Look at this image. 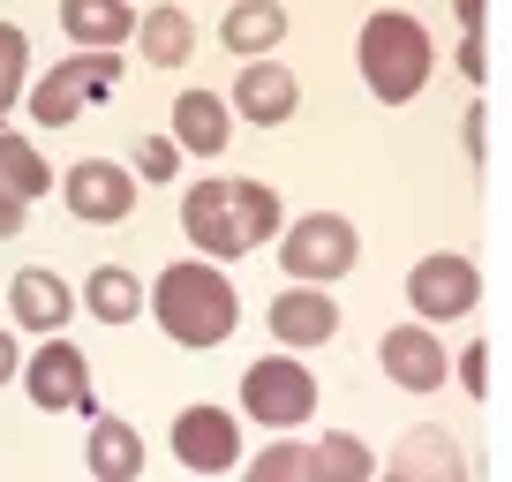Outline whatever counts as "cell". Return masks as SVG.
<instances>
[{"label": "cell", "mask_w": 512, "mask_h": 482, "mask_svg": "<svg viewBox=\"0 0 512 482\" xmlns=\"http://www.w3.org/2000/svg\"><path fill=\"white\" fill-rule=\"evenodd\" d=\"M181 234L204 249L211 264H234V257H249L256 241H272L279 234V196L264 189V181H196L189 196H181Z\"/></svg>", "instance_id": "6da1fadb"}, {"label": "cell", "mask_w": 512, "mask_h": 482, "mask_svg": "<svg viewBox=\"0 0 512 482\" xmlns=\"http://www.w3.org/2000/svg\"><path fill=\"white\" fill-rule=\"evenodd\" d=\"M144 309L159 317V332L174 339V347H219V339H234V324H241V294L226 287V272L211 257L166 264V272L151 279Z\"/></svg>", "instance_id": "7a4b0ae2"}, {"label": "cell", "mask_w": 512, "mask_h": 482, "mask_svg": "<svg viewBox=\"0 0 512 482\" xmlns=\"http://www.w3.org/2000/svg\"><path fill=\"white\" fill-rule=\"evenodd\" d=\"M354 61H362L369 98H384V106H407V98H422V83H430L437 46H430V31H422L407 8H377V16L362 23V46H354Z\"/></svg>", "instance_id": "3957f363"}, {"label": "cell", "mask_w": 512, "mask_h": 482, "mask_svg": "<svg viewBox=\"0 0 512 482\" xmlns=\"http://www.w3.org/2000/svg\"><path fill=\"white\" fill-rule=\"evenodd\" d=\"M279 257H287V279H309V287H324V279H347V272H354V257H362V234H354L339 211H309V219L287 226Z\"/></svg>", "instance_id": "277c9868"}, {"label": "cell", "mask_w": 512, "mask_h": 482, "mask_svg": "<svg viewBox=\"0 0 512 482\" xmlns=\"http://www.w3.org/2000/svg\"><path fill=\"white\" fill-rule=\"evenodd\" d=\"M241 407H249V422H264V430H294V422L317 415V377H309L302 362H287V354H264V362H249V377H241Z\"/></svg>", "instance_id": "5b68a950"}, {"label": "cell", "mask_w": 512, "mask_h": 482, "mask_svg": "<svg viewBox=\"0 0 512 482\" xmlns=\"http://www.w3.org/2000/svg\"><path fill=\"white\" fill-rule=\"evenodd\" d=\"M113 83H121V61L83 46L76 61H53V68H46V83L31 91V121H46V129H68V121H76L91 98H106Z\"/></svg>", "instance_id": "8992f818"}, {"label": "cell", "mask_w": 512, "mask_h": 482, "mask_svg": "<svg viewBox=\"0 0 512 482\" xmlns=\"http://www.w3.org/2000/svg\"><path fill=\"white\" fill-rule=\"evenodd\" d=\"M174 460L189 467V475H234L241 467V430L226 422V407L196 400L174 415Z\"/></svg>", "instance_id": "52a82bcc"}, {"label": "cell", "mask_w": 512, "mask_h": 482, "mask_svg": "<svg viewBox=\"0 0 512 482\" xmlns=\"http://www.w3.org/2000/svg\"><path fill=\"white\" fill-rule=\"evenodd\" d=\"M407 302H415L422 324H452V317H467V309L482 302V279H475L467 257H422L415 272H407Z\"/></svg>", "instance_id": "ba28073f"}, {"label": "cell", "mask_w": 512, "mask_h": 482, "mask_svg": "<svg viewBox=\"0 0 512 482\" xmlns=\"http://www.w3.org/2000/svg\"><path fill=\"white\" fill-rule=\"evenodd\" d=\"M23 392H31L38 407H83V415H98L91 407V362H83V347H68V339L46 332V347L23 362Z\"/></svg>", "instance_id": "9c48e42d"}, {"label": "cell", "mask_w": 512, "mask_h": 482, "mask_svg": "<svg viewBox=\"0 0 512 482\" xmlns=\"http://www.w3.org/2000/svg\"><path fill=\"white\" fill-rule=\"evenodd\" d=\"M61 196H68V211H76V219L121 226L128 211H136V174H128V166H113V159H83V166H68V174H61Z\"/></svg>", "instance_id": "30bf717a"}, {"label": "cell", "mask_w": 512, "mask_h": 482, "mask_svg": "<svg viewBox=\"0 0 512 482\" xmlns=\"http://www.w3.org/2000/svg\"><path fill=\"white\" fill-rule=\"evenodd\" d=\"M294 106H302V83H294L287 61H241L234 76V113L241 121H256V129H279V121H294Z\"/></svg>", "instance_id": "8fae6325"}, {"label": "cell", "mask_w": 512, "mask_h": 482, "mask_svg": "<svg viewBox=\"0 0 512 482\" xmlns=\"http://www.w3.org/2000/svg\"><path fill=\"white\" fill-rule=\"evenodd\" d=\"M377 362H384V377H392L400 392H437V385L452 377V354L437 347L422 324H392V332H384V347H377Z\"/></svg>", "instance_id": "7c38bea8"}, {"label": "cell", "mask_w": 512, "mask_h": 482, "mask_svg": "<svg viewBox=\"0 0 512 482\" xmlns=\"http://www.w3.org/2000/svg\"><path fill=\"white\" fill-rule=\"evenodd\" d=\"M264 324H272L279 347H324V339L339 332V302L324 287H309V279H294V287L264 309Z\"/></svg>", "instance_id": "4fadbf2b"}, {"label": "cell", "mask_w": 512, "mask_h": 482, "mask_svg": "<svg viewBox=\"0 0 512 482\" xmlns=\"http://www.w3.org/2000/svg\"><path fill=\"white\" fill-rule=\"evenodd\" d=\"M392 475H400V482H460L467 460H460V445H452L445 422H422L415 437H400V452H392Z\"/></svg>", "instance_id": "5bb4252c"}, {"label": "cell", "mask_w": 512, "mask_h": 482, "mask_svg": "<svg viewBox=\"0 0 512 482\" xmlns=\"http://www.w3.org/2000/svg\"><path fill=\"white\" fill-rule=\"evenodd\" d=\"M83 460H91V475H98V482H136V475H144V437H136V422H121V415H91Z\"/></svg>", "instance_id": "9a60e30c"}, {"label": "cell", "mask_w": 512, "mask_h": 482, "mask_svg": "<svg viewBox=\"0 0 512 482\" xmlns=\"http://www.w3.org/2000/svg\"><path fill=\"white\" fill-rule=\"evenodd\" d=\"M8 309H16V324H23V332H61V324H68V309H76V294H68L53 272H38V264H31V272H16V279H8Z\"/></svg>", "instance_id": "2e32d148"}, {"label": "cell", "mask_w": 512, "mask_h": 482, "mask_svg": "<svg viewBox=\"0 0 512 482\" xmlns=\"http://www.w3.org/2000/svg\"><path fill=\"white\" fill-rule=\"evenodd\" d=\"M61 31L91 53H113L121 38H136V8L128 0H61Z\"/></svg>", "instance_id": "e0dca14e"}, {"label": "cell", "mask_w": 512, "mask_h": 482, "mask_svg": "<svg viewBox=\"0 0 512 482\" xmlns=\"http://www.w3.org/2000/svg\"><path fill=\"white\" fill-rule=\"evenodd\" d=\"M226 98H211V91H181L174 98V144L181 151H196V159H226Z\"/></svg>", "instance_id": "ac0fdd59"}, {"label": "cell", "mask_w": 512, "mask_h": 482, "mask_svg": "<svg viewBox=\"0 0 512 482\" xmlns=\"http://www.w3.org/2000/svg\"><path fill=\"white\" fill-rule=\"evenodd\" d=\"M219 38H226V53L256 61V53H272L279 38H287V8H279V0H234L226 23H219Z\"/></svg>", "instance_id": "d6986e66"}, {"label": "cell", "mask_w": 512, "mask_h": 482, "mask_svg": "<svg viewBox=\"0 0 512 482\" xmlns=\"http://www.w3.org/2000/svg\"><path fill=\"white\" fill-rule=\"evenodd\" d=\"M136 46H144V61L181 68L196 53V23L181 16V8H151V16H136Z\"/></svg>", "instance_id": "ffe728a7"}, {"label": "cell", "mask_w": 512, "mask_h": 482, "mask_svg": "<svg viewBox=\"0 0 512 482\" xmlns=\"http://www.w3.org/2000/svg\"><path fill=\"white\" fill-rule=\"evenodd\" d=\"M369 475H377V452H369L362 437H347V430L317 437V452H309V482H369Z\"/></svg>", "instance_id": "44dd1931"}, {"label": "cell", "mask_w": 512, "mask_h": 482, "mask_svg": "<svg viewBox=\"0 0 512 482\" xmlns=\"http://www.w3.org/2000/svg\"><path fill=\"white\" fill-rule=\"evenodd\" d=\"M83 309H91L98 324H128L144 309V287H136V272H121V264H98L91 287H83Z\"/></svg>", "instance_id": "7402d4cb"}, {"label": "cell", "mask_w": 512, "mask_h": 482, "mask_svg": "<svg viewBox=\"0 0 512 482\" xmlns=\"http://www.w3.org/2000/svg\"><path fill=\"white\" fill-rule=\"evenodd\" d=\"M0 181L23 196V204H38V196L53 189L46 159H38V144H23V136H0Z\"/></svg>", "instance_id": "603a6c76"}, {"label": "cell", "mask_w": 512, "mask_h": 482, "mask_svg": "<svg viewBox=\"0 0 512 482\" xmlns=\"http://www.w3.org/2000/svg\"><path fill=\"white\" fill-rule=\"evenodd\" d=\"M249 475H256V482H309V452L279 430V445H264V452L249 460Z\"/></svg>", "instance_id": "cb8c5ba5"}, {"label": "cell", "mask_w": 512, "mask_h": 482, "mask_svg": "<svg viewBox=\"0 0 512 482\" xmlns=\"http://www.w3.org/2000/svg\"><path fill=\"white\" fill-rule=\"evenodd\" d=\"M23 61H31V38L16 23H0V113H16L23 98Z\"/></svg>", "instance_id": "d4e9b609"}, {"label": "cell", "mask_w": 512, "mask_h": 482, "mask_svg": "<svg viewBox=\"0 0 512 482\" xmlns=\"http://www.w3.org/2000/svg\"><path fill=\"white\" fill-rule=\"evenodd\" d=\"M128 174H144V181H174V174H181V144H174V136H144Z\"/></svg>", "instance_id": "484cf974"}, {"label": "cell", "mask_w": 512, "mask_h": 482, "mask_svg": "<svg viewBox=\"0 0 512 482\" xmlns=\"http://www.w3.org/2000/svg\"><path fill=\"white\" fill-rule=\"evenodd\" d=\"M482 362H490V347H467V354H460V385H467V400H475V392H490V370H482Z\"/></svg>", "instance_id": "4316f807"}, {"label": "cell", "mask_w": 512, "mask_h": 482, "mask_svg": "<svg viewBox=\"0 0 512 482\" xmlns=\"http://www.w3.org/2000/svg\"><path fill=\"white\" fill-rule=\"evenodd\" d=\"M23 211H31V204H23V196L0 181V241H16V234H23Z\"/></svg>", "instance_id": "83f0119b"}, {"label": "cell", "mask_w": 512, "mask_h": 482, "mask_svg": "<svg viewBox=\"0 0 512 482\" xmlns=\"http://www.w3.org/2000/svg\"><path fill=\"white\" fill-rule=\"evenodd\" d=\"M460 68H467V76H490V61H482V46H475V38H460Z\"/></svg>", "instance_id": "f1b7e54d"}, {"label": "cell", "mask_w": 512, "mask_h": 482, "mask_svg": "<svg viewBox=\"0 0 512 482\" xmlns=\"http://www.w3.org/2000/svg\"><path fill=\"white\" fill-rule=\"evenodd\" d=\"M16 370H23V362H16V339L0 332V385H8V377H16Z\"/></svg>", "instance_id": "f546056e"}, {"label": "cell", "mask_w": 512, "mask_h": 482, "mask_svg": "<svg viewBox=\"0 0 512 482\" xmlns=\"http://www.w3.org/2000/svg\"><path fill=\"white\" fill-rule=\"evenodd\" d=\"M452 8H460V31H475V23H482V0H452Z\"/></svg>", "instance_id": "4dcf8cb0"}]
</instances>
